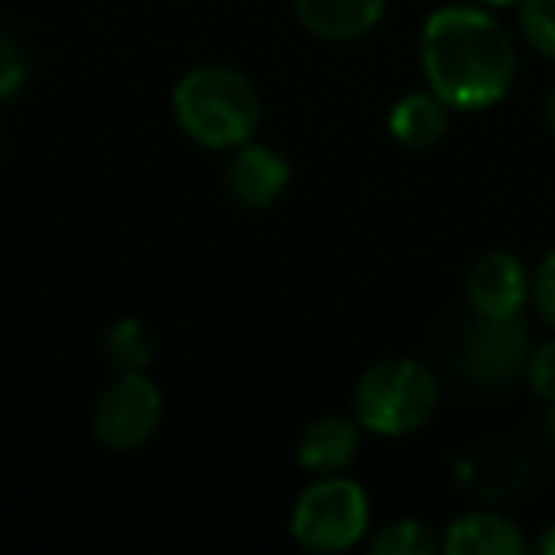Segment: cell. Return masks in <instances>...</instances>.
<instances>
[{
	"instance_id": "obj_1",
	"label": "cell",
	"mask_w": 555,
	"mask_h": 555,
	"mask_svg": "<svg viewBox=\"0 0 555 555\" xmlns=\"http://www.w3.org/2000/svg\"><path fill=\"white\" fill-rule=\"evenodd\" d=\"M423 77L453 111H487L506 100L517 77V47L506 24L483 4H446L418 35Z\"/></svg>"
},
{
	"instance_id": "obj_8",
	"label": "cell",
	"mask_w": 555,
	"mask_h": 555,
	"mask_svg": "<svg viewBox=\"0 0 555 555\" xmlns=\"http://www.w3.org/2000/svg\"><path fill=\"white\" fill-rule=\"evenodd\" d=\"M289 160L278 149L259 145V141H244L240 149H232L229 164H224V186L229 194L247 209H270L286 198L289 191Z\"/></svg>"
},
{
	"instance_id": "obj_12",
	"label": "cell",
	"mask_w": 555,
	"mask_h": 555,
	"mask_svg": "<svg viewBox=\"0 0 555 555\" xmlns=\"http://www.w3.org/2000/svg\"><path fill=\"white\" fill-rule=\"evenodd\" d=\"M449 115H453V107H449L446 100H438L430 88L408 92L388 111V133H392L403 149H434L446 138Z\"/></svg>"
},
{
	"instance_id": "obj_13",
	"label": "cell",
	"mask_w": 555,
	"mask_h": 555,
	"mask_svg": "<svg viewBox=\"0 0 555 555\" xmlns=\"http://www.w3.org/2000/svg\"><path fill=\"white\" fill-rule=\"evenodd\" d=\"M103 350H107V362L118 373L149 370V362H153V332L133 317L115 320L107 327V335H103Z\"/></svg>"
},
{
	"instance_id": "obj_17",
	"label": "cell",
	"mask_w": 555,
	"mask_h": 555,
	"mask_svg": "<svg viewBox=\"0 0 555 555\" xmlns=\"http://www.w3.org/2000/svg\"><path fill=\"white\" fill-rule=\"evenodd\" d=\"M529 301H532V309H537L540 324H547L555 332V251H547L544 259L532 267Z\"/></svg>"
},
{
	"instance_id": "obj_16",
	"label": "cell",
	"mask_w": 555,
	"mask_h": 555,
	"mask_svg": "<svg viewBox=\"0 0 555 555\" xmlns=\"http://www.w3.org/2000/svg\"><path fill=\"white\" fill-rule=\"evenodd\" d=\"M31 80V54L16 35L0 31V103L16 100Z\"/></svg>"
},
{
	"instance_id": "obj_2",
	"label": "cell",
	"mask_w": 555,
	"mask_h": 555,
	"mask_svg": "<svg viewBox=\"0 0 555 555\" xmlns=\"http://www.w3.org/2000/svg\"><path fill=\"white\" fill-rule=\"evenodd\" d=\"M176 126L209 153H232L262 126V95L232 65H194L171 88Z\"/></svg>"
},
{
	"instance_id": "obj_11",
	"label": "cell",
	"mask_w": 555,
	"mask_h": 555,
	"mask_svg": "<svg viewBox=\"0 0 555 555\" xmlns=\"http://www.w3.org/2000/svg\"><path fill=\"white\" fill-rule=\"evenodd\" d=\"M388 0H294L301 27L320 42H358L380 24Z\"/></svg>"
},
{
	"instance_id": "obj_5",
	"label": "cell",
	"mask_w": 555,
	"mask_h": 555,
	"mask_svg": "<svg viewBox=\"0 0 555 555\" xmlns=\"http://www.w3.org/2000/svg\"><path fill=\"white\" fill-rule=\"evenodd\" d=\"M164 418V396L156 380L145 370L115 373L107 388L100 392L92 408V434L100 446L126 453L141 449L156 434Z\"/></svg>"
},
{
	"instance_id": "obj_7",
	"label": "cell",
	"mask_w": 555,
	"mask_h": 555,
	"mask_svg": "<svg viewBox=\"0 0 555 555\" xmlns=\"http://www.w3.org/2000/svg\"><path fill=\"white\" fill-rule=\"evenodd\" d=\"M464 297L476 317L514 320L529 305V270L514 251H483L468 267Z\"/></svg>"
},
{
	"instance_id": "obj_9",
	"label": "cell",
	"mask_w": 555,
	"mask_h": 555,
	"mask_svg": "<svg viewBox=\"0 0 555 555\" xmlns=\"http://www.w3.org/2000/svg\"><path fill=\"white\" fill-rule=\"evenodd\" d=\"M362 449V423L354 415H320L297 438V464L309 476H339L350 472Z\"/></svg>"
},
{
	"instance_id": "obj_4",
	"label": "cell",
	"mask_w": 555,
	"mask_h": 555,
	"mask_svg": "<svg viewBox=\"0 0 555 555\" xmlns=\"http://www.w3.org/2000/svg\"><path fill=\"white\" fill-rule=\"evenodd\" d=\"M370 532V494L347 472L317 476L289 509V537L305 552H350Z\"/></svg>"
},
{
	"instance_id": "obj_3",
	"label": "cell",
	"mask_w": 555,
	"mask_h": 555,
	"mask_svg": "<svg viewBox=\"0 0 555 555\" xmlns=\"http://www.w3.org/2000/svg\"><path fill=\"white\" fill-rule=\"evenodd\" d=\"M441 400L438 377L430 365L415 358H380L362 377L354 380L350 392V415L362 423L365 434L377 438H408L423 430L434 418Z\"/></svg>"
},
{
	"instance_id": "obj_14",
	"label": "cell",
	"mask_w": 555,
	"mask_h": 555,
	"mask_svg": "<svg viewBox=\"0 0 555 555\" xmlns=\"http://www.w3.org/2000/svg\"><path fill=\"white\" fill-rule=\"evenodd\" d=\"M373 555H434L441 552V537L426 529V521L415 517H396V521L380 525L370 540H365Z\"/></svg>"
},
{
	"instance_id": "obj_6",
	"label": "cell",
	"mask_w": 555,
	"mask_h": 555,
	"mask_svg": "<svg viewBox=\"0 0 555 555\" xmlns=\"http://www.w3.org/2000/svg\"><path fill=\"white\" fill-rule=\"evenodd\" d=\"M529 350V327L521 317L487 320L472 312V324L456 339V370L476 388H506L525 377Z\"/></svg>"
},
{
	"instance_id": "obj_15",
	"label": "cell",
	"mask_w": 555,
	"mask_h": 555,
	"mask_svg": "<svg viewBox=\"0 0 555 555\" xmlns=\"http://www.w3.org/2000/svg\"><path fill=\"white\" fill-rule=\"evenodd\" d=\"M517 27L532 54L555 62V0H521L517 4Z\"/></svg>"
},
{
	"instance_id": "obj_19",
	"label": "cell",
	"mask_w": 555,
	"mask_h": 555,
	"mask_svg": "<svg viewBox=\"0 0 555 555\" xmlns=\"http://www.w3.org/2000/svg\"><path fill=\"white\" fill-rule=\"evenodd\" d=\"M532 552H540V555H555V521L552 525H544V529H540V537L532 540Z\"/></svg>"
},
{
	"instance_id": "obj_21",
	"label": "cell",
	"mask_w": 555,
	"mask_h": 555,
	"mask_svg": "<svg viewBox=\"0 0 555 555\" xmlns=\"http://www.w3.org/2000/svg\"><path fill=\"white\" fill-rule=\"evenodd\" d=\"M476 4H483V9H491V12H502V9H517L521 0H476Z\"/></svg>"
},
{
	"instance_id": "obj_18",
	"label": "cell",
	"mask_w": 555,
	"mask_h": 555,
	"mask_svg": "<svg viewBox=\"0 0 555 555\" xmlns=\"http://www.w3.org/2000/svg\"><path fill=\"white\" fill-rule=\"evenodd\" d=\"M525 380H529L532 396H540L544 403H555V339L537 343V347L529 350Z\"/></svg>"
},
{
	"instance_id": "obj_22",
	"label": "cell",
	"mask_w": 555,
	"mask_h": 555,
	"mask_svg": "<svg viewBox=\"0 0 555 555\" xmlns=\"http://www.w3.org/2000/svg\"><path fill=\"white\" fill-rule=\"evenodd\" d=\"M547 441L555 449V403H547Z\"/></svg>"
},
{
	"instance_id": "obj_20",
	"label": "cell",
	"mask_w": 555,
	"mask_h": 555,
	"mask_svg": "<svg viewBox=\"0 0 555 555\" xmlns=\"http://www.w3.org/2000/svg\"><path fill=\"white\" fill-rule=\"evenodd\" d=\"M544 122H547V130H552V138H555V85L547 88V100H544Z\"/></svg>"
},
{
	"instance_id": "obj_10",
	"label": "cell",
	"mask_w": 555,
	"mask_h": 555,
	"mask_svg": "<svg viewBox=\"0 0 555 555\" xmlns=\"http://www.w3.org/2000/svg\"><path fill=\"white\" fill-rule=\"evenodd\" d=\"M446 555H521L529 552V537L499 509H464L441 532Z\"/></svg>"
}]
</instances>
